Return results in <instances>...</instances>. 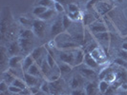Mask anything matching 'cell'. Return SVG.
Returning a JSON list of instances; mask_svg holds the SVG:
<instances>
[{
  "label": "cell",
  "mask_w": 127,
  "mask_h": 95,
  "mask_svg": "<svg viewBox=\"0 0 127 95\" xmlns=\"http://www.w3.org/2000/svg\"><path fill=\"white\" fill-rule=\"evenodd\" d=\"M75 51L74 50H62L59 52V60L60 62L69 64L72 67H75Z\"/></svg>",
  "instance_id": "6da1fadb"
},
{
  "label": "cell",
  "mask_w": 127,
  "mask_h": 95,
  "mask_svg": "<svg viewBox=\"0 0 127 95\" xmlns=\"http://www.w3.org/2000/svg\"><path fill=\"white\" fill-rule=\"evenodd\" d=\"M47 53H48V52L45 50L44 47L35 48V49H33L32 51L31 52V54H32V56L33 57L35 63L37 64L39 67H40L41 64L46 60V55H47Z\"/></svg>",
  "instance_id": "7a4b0ae2"
},
{
  "label": "cell",
  "mask_w": 127,
  "mask_h": 95,
  "mask_svg": "<svg viewBox=\"0 0 127 95\" xmlns=\"http://www.w3.org/2000/svg\"><path fill=\"white\" fill-rule=\"evenodd\" d=\"M45 28H46V25L44 21L41 19H37V20H34L32 23V31L33 32L34 35H36L38 37H42L44 35Z\"/></svg>",
  "instance_id": "3957f363"
},
{
  "label": "cell",
  "mask_w": 127,
  "mask_h": 95,
  "mask_svg": "<svg viewBox=\"0 0 127 95\" xmlns=\"http://www.w3.org/2000/svg\"><path fill=\"white\" fill-rule=\"evenodd\" d=\"M24 81L26 82L27 86L29 88H33V87H36V88H40L41 84L43 83V81L41 80V78H38L35 76H32L29 73L25 72L24 73Z\"/></svg>",
  "instance_id": "277c9868"
},
{
  "label": "cell",
  "mask_w": 127,
  "mask_h": 95,
  "mask_svg": "<svg viewBox=\"0 0 127 95\" xmlns=\"http://www.w3.org/2000/svg\"><path fill=\"white\" fill-rule=\"evenodd\" d=\"M113 8V5L109 1H100L97 2L95 5V9L96 13L100 15H104L107 13H109Z\"/></svg>",
  "instance_id": "5b68a950"
},
{
  "label": "cell",
  "mask_w": 127,
  "mask_h": 95,
  "mask_svg": "<svg viewBox=\"0 0 127 95\" xmlns=\"http://www.w3.org/2000/svg\"><path fill=\"white\" fill-rule=\"evenodd\" d=\"M89 30L93 34L108 32L107 26L105 25L102 21H99V20H95L94 23H92V24L89 26Z\"/></svg>",
  "instance_id": "8992f818"
},
{
  "label": "cell",
  "mask_w": 127,
  "mask_h": 95,
  "mask_svg": "<svg viewBox=\"0 0 127 95\" xmlns=\"http://www.w3.org/2000/svg\"><path fill=\"white\" fill-rule=\"evenodd\" d=\"M79 67V73L86 79H89V80H94L95 78H96V72L95 70L91 69L89 67H87L86 65H80L78 66Z\"/></svg>",
  "instance_id": "52a82bcc"
},
{
  "label": "cell",
  "mask_w": 127,
  "mask_h": 95,
  "mask_svg": "<svg viewBox=\"0 0 127 95\" xmlns=\"http://www.w3.org/2000/svg\"><path fill=\"white\" fill-rule=\"evenodd\" d=\"M64 32L63 25H62V18L57 19L51 27V35L52 36H57L61 32Z\"/></svg>",
  "instance_id": "ba28073f"
},
{
  "label": "cell",
  "mask_w": 127,
  "mask_h": 95,
  "mask_svg": "<svg viewBox=\"0 0 127 95\" xmlns=\"http://www.w3.org/2000/svg\"><path fill=\"white\" fill-rule=\"evenodd\" d=\"M63 82L60 80V78L54 81V82H50V89H51V95H57L60 94L61 91L63 90Z\"/></svg>",
  "instance_id": "9c48e42d"
},
{
  "label": "cell",
  "mask_w": 127,
  "mask_h": 95,
  "mask_svg": "<svg viewBox=\"0 0 127 95\" xmlns=\"http://www.w3.org/2000/svg\"><path fill=\"white\" fill-rule=\"evenodd\" d=\"M83 64L95 70H96V69H98V67H99V64L97 63L95 59L93 58V56L91 55L90 52L85 53V58H84V62H83Z\"/></svg>",
  "instance_id": "30bf717a"
},
{
  "label": "cell",
  "mask_w": 127,
  "mask_h": 95,
  "mask_svg": "<svg viewBox=\"0 0 127 95\" xmlns=\"http://www.w3.org/2000/svg\"><path fill=\"white\" fill-rule=\"evenodd\" d=\"M94 37L98 41V43L100 45H107L110 42V34L108 32H100V33H95L93 34Z\"/></svg>",
  "instance_id": "8fae6325"
},
{
  "label": "cell",
  "mask_w": 127,
  "mask_h": 95,
  "mask_svg": "<svg viewBox=\"0 0 127 95\" xmlns=\"http://www.w3.org/2000/svg\"><path fill=\"white\" fill-rule=\"evenodd\" d=\"M23 56L20 55H14L12 56L9 59V68L12 69H17L18 67L22 66V62H23Z\"/></svg>",
  "instance_id": "7c38bea8"
},
{
  "label": "cell",
  "mask_w": 127,
  "mask_h": 95,
  "mask_svg": "<svg viewBox=\"0 0 127 95\" xmlns=\"http://www.w3.org/2000/svg\"><path fill=\"white\" fill-rule=\"evenodd\" d=\"M90 53H91V55L93 56V58H94L98 64H101V62L104 60V58H105L104 52L102 51V50L99 47H96L95 50H93Z\"/></svg>",
  "instance_id": "4fadbf2b"
},
{
  "label": "cell",
  "mask_w": 127,
  "mask_h": 95,
  "mask_svg": "<svg viewBox=\"0 0 127 95\" xmlns=\"http://www.w3.org/2000/svg\"><path fill=\"white\" fill-rule=\"evenodd\" d=\"M84 58H85V53L84 51L77 48L75 51V67H78L80 65H82L84 62Z\"/></svg>",
  "instance_id": "5bb4252c"
},
{
  "label": "cell",
  "mask_w": 127,
  "mask_h": 95,
  "mask_svg": "<svg viewBox=\"0 0 127 95\" xmlns=\"http://www.w3.org/2000/svg\"><path fill=\"white\" fill-rule=\"evenodd\" d=\"M84 77H83L81 74L79 76L77 75H75L73 76V78H72V80H71L70 82V86L72 89H79V87L80 86H82L83 82H84Z\"/></svg>",
  "instance_id": "9a60e30c"
},
{
  "label": "cell",
  "mask_w": 127,
  "mask_h": 95,
  "mask_svg": "<svg viewBox=\"0 0 127 95\" xmlns=\"http://www.w3.org/2000/svg\"><path fill=\"white\" fill-rule=\"evenodd\" d=\"M27 73L31 74L32 76H35V77H38V78H44V76L42 74V71L40 70V67L38 66L36 63H34L32 67L29 69V70L26 71Z\"/></svg>",
  "instance_id": "2e32d148"
},
{
  "label": "cell",
  "mask_w": 127,
  "mask_h": 95,
  "mask_svg": "<svg viewBox=\"0 0 127 95\" xmlns=\"http://www.w3.org/2000/svg\"><path fill=\"white\" fill-rule=\"evenodd\" d=\"M20 50L21 49H20V46H19L18 42H13V43H11L8 46L7 52H8L9 55H11V57H12L14 56V55H17V53L20 51Z\"/></svg>",
  "instance_id": "e0dca14e"
},
{
  "label": "cell",
  "mask_w": 127,
  "mask_h": 95,
  "mask_svg": "<svg viewBox=\"0 0 127 95\" xmlns=\"http://www.w3.org/2000/svg\"><path fill=\"white\" fill-rule=\"evenodd\" d=\"M34 63H35V61H34L33 57L32 56V54H29V55H27V56L24 58V60H23V62H22L21 68L23 69L24 72H26Z\"/></svg>",
  "instance_id": "ac0fdd59"
},
{
  "label": "cell",
  "mask_w": 127,
  "mask_h": 95,
  "mask_svg": "<svg viewBox=\"0 0 127 95\" xmlns=\"http://www.w3.org/2000/svg\"><path fill=\"white\" fill-rule=\"evenodd\" d=\"M20 49L23 51H29V49L31 48L32 45V39H25V38H20L18 41Z\"/></svg>",
  "instance_id": "d6986e66"
},
{
  "label": "cell",
  "mask_w": 127,
  "mask_h": 95,
  "mask_svg": "<svg viewBox=\"0 0 127 95\" xmlns=\"http://www.w3.org/2000/svg\"><path fill=\"white\" fill-rule=\"evenodd\" d=\"M57 65H58V70H59V72L61 75H66V74L70 73L72 69H73V67L71 65L64 63V62H60Z\"/></svg>",
  "instance_id": "ffe728a7"
},
{
  "label": "cell",
  "mask_w": 127,
  "mask_h": 95,
  "mask_svg": "<svg viewBox=\"0 0 127 95\" xmlns=\"http://www.w3.org/2000/svg\"><path fill=\"white\" fill-rule=\"evenodd\" d=\"M56 13H57V12H56L55 9H48V10H47L43 14H41L38 18L43 20V21H47V20H50L51 18H53V17L56 15Z\"/></svg>",
  "instance_id": "44dd1931"
},
{
  "label": "cell",
  "mask_w": 127,
  "mask_h": 95,
  "mask_svg": "<svg viewBox=\"0 0 127 95\" xmlns=\"http://www.w3.org/2000/svg\"><path fill=\"white\" fill-rule=\"evenodd\" d=\"M2 78H3V81H4V82H6L9 86H11L16 77L13 75L12 72H10V71L8 70V71H5V72L3 73Z\"/></svg>",
  "instance_id": "7402d4cb"
},
{
  "label": "cell",
  "mask_w": 127,
  "mask_h": 95,
  "mask_svg": "<svg viewBox=\"0 0 127 95\" xmlns=\"http://www.w3.org/2000/svg\"><path fill=\"white\" fill-rule=\"evenodd\" d=\"M96 91V86L94 82H89L85 86V93L86 95H95Z\"/></svg>",
  "instance_id": "603a6c76"
},
{
  "label": "cell",
  "mask_w": 127,
  "mask_h": 95,
  "mask_svg": "<svg viewBox=\"0 0 127 95\" xmlns=\"http://www.w3.org/2000/svg\"><path fill=\"white\" fill-rule=\"evenodd\" d=\"M19 36H20V38L32 39V37L34 36V33H33V32L31 31V30L25 29V30H21V31H20V32H19Z\"/></svg>",
  "instance_id": "cb8c5ba5"
},
{
  "label": "cell",
  "mask_w": 127,
  "mask_h": 95,
  "mask_svg": "<svg viewBox=\"0 0 127 95\" xmlns=\"http://www.w3.org/2000/svg\"><path fill=\"white\" fill-rule=\"evenodd\" d=\"M46 61H47V63L49 64V66L51 67L53 70L54 69H58V65H57V63L55 60V57L53 56L51 53H49V52L46 55Z\"/></svg>",
  "instance_id": "d4e9b609"
},
{
  "label": "cell",
  "mask_w": 127,
  "mask_h": 95,
  "mask_svg": "<svg viewBox=\"0 0 127 95\" xmlns=\"http://www.w3.org/2000/svg\"><path fill=\"white\" fill-rule=\"evenodd\" d=\"M55 3L56 1L54 0H39L38 1L39 6H43L47 9H55Z\"/></svg>",
  "instance_id": "484cf974"
},
{
  "label": "cell",
  "mask_w": 127,
  "mask_h": 95,
  "mask_svg": "<svg viewBox=\"0 0 127 95\" xmlns=\"http://www.w3.org/2000/svg\"><path fill=\"white\" fill-rule=\"evenodd\" d=\"M104 80H105L106 82H108L109 84H114V83L117 81V75H116L114 70H110L108 73L106 74Z\"/></svg>",
  "instance_id": "4316f807"
},
{
  "label": "cell",
  "mask_w": 127,
  "mask_h": 95,
  "mask_svg": "<svg viewBox=\"0 0 127 95\" xmlns=\"http://www.w3.org/2000/svg\"><path fill=\"white\" fill-rule=\"evenodd\" d=\"M12 85L17 87V88L21 89H25L26 88H28V86H27L26 82L24 81V79H21V78H15Z\"/></svg>",
  "instance_id": "83f0119b"
},
{
  "label": "cell",
  "mask_w": 127,
  "mask_h": 95,
  "mask_svg": "<svg viewBox=\"0 0 127 95\" xmlns=\"http://www.w3.org/2000/svg\"><path fill=\"white\" fill-rule=\"evenodd\" d=\"M72 23H73V21L71 20L70 17H69L67 14H65V15L62 16V25H63L64 31L69 30V28L72 26Z\"/></svg>",
  "instance_id": "f1b7e54d"
},
{
  "label": "cell",
  "mask_w": 127,
  "mask_h": 95,
  "mask_svg": "<svg viewBox=\"0 0 127 95\" xmlns=\"http://www.w3.org/2000/svg\"><path fill=\"white\" fill-rule=\"evenodd\" d=\"M40 89L42 92H44L46 94L51 95V89H50V82L47 81V80H44L43 83L41 84L40 86Z\"/></svg>",
  "instance_id": "f546056e"
},
{
  "label": "cell",
  "mask_w": 127,
  "mask_h": 95,
  "mask_svg": "<svg viewBox=\"0 0 127 95\" xmlns=\"http://www.w3.org/2000/svg\"><path fill=\"white\" fill-rule=\"evenodd\" d=\"M110 86H111V84H109L108 82H106L105 80H100L99 83H98V85H97V88H98L99 91H100L101 93H104V92L108 89V88Z\"/></svg>",
  "instance_id": "4dcf8cb0"
},
{
  "label": "cell",
  "mask_w": 127,
  "mask_h": 95,
  "mask_svg": "<svg viewBox=\"0 0 127 95\" xmlns=\"http://www.w3.org/2000/svg\"><path fill=\"white\" fill-rule=\"evenodd\" d=\"M83 20V24L86 26H90L92 23H94L96 19L94 18V16L92 14H85L82 17Z\"/></svg>",
  "instance_id": "1f68e13d"
},
{
  "label": "cell",
  "mask_w": 127,
  "mask_h": 95,
  "mask_svg": "<svg viewBox=\"0 0 127 95\" xmlns=\"http://www.w3.org/2000/svg\"><path fill=\"white\" fill-rule=\"evenodd\" d=\"M47 10H48L47 8H45V7H43V6H39V5H37V6L33 9L32 13H33L35 16H38V17H39V16H40L41 14H43Z\"/></svg>",
  "instance_id": "d6a6232c"
},
{
  "label": "cell",
  "mask_w": 127,
  "mask_h": 95,
  "mask_svg": "<svg viewBox=\"0 0 127 95\" xmlns=\"http://www.w3.org/2000/svg\"><path fill=\"white\" fill-rule=\"evenodd\" d=\"M115 65H117L118 67H121L124 70H127V61H125L124 59H122L121 57H118L116 58L114 61Z\"/></svg>",
  "instance_id": "836d02e7"
},
{
  "label": "cell",
  "mask_w": 127,
  "mask_h": 95,
  "mask_svg": "<svg viewBox=\"0 0 127 95\" xmlns=\"http://www.w3.org/2000/svg\"><path fill=\"white\" fill-rule=\"evenodd\" d=\"M8 55V52H7V50H5L4 47H1V51H0V63L3 66L4 65V62H5V59H6V56Z\"/></svg>",
  "instance_id": "e575fe53"
},
{
  "label": "cell",
  "mask_w": 127,
  "mask_h": 95,
  "mask_svg": "<svg viewBox=\"0 0 127 95\" xmlns=\"http://www.w3.org/2000/svg\"><path fill=\"white\" fill-rule=\"evenodd\" d=\"M8 91L10 93H13V94H17V93H20L22 91V89L17 88V87H15V86H13V85H11V86H9Z\"/></svg>",
  "instance_id": "d590c367"
},
{
  "label": "cell",
  "mask_w": 127,
  "mask_h": 95,
  "mask_svg": "<svg viewBox=\"0 0 127 95\" xmlns=\"http://www.w3.org/2000/svg\"><path fill=\"white\" fill-rule=\"evenodd\" d=\"M67 15L70 17V19L72 21H77V20H79V19L81 18L79 12H77V13H68Z\"/></svg>",
  "instance_id": "8d00e7d4"
},
{
  "label": "cell",
  "mask_w": 127,
  "mask_h": 95,
  "mask_svg": "<svg viewBox=\"0 0 127 95\" xmlns=\"http://www.w3.org/2000/svg\"><path fill=\"white\" fill-rule=\"evenodd\" d=\"M117 93V88L115 87L114 85H111L108 88V89L103 93L104 95H116Z\"/></svg>",
  "instance_id": "74e56055"
},
{
  "label": "cell",
  "mask_w": 127,
  "mask_h": 95,
  "mask_svg": "<svg viewBox=\"0 0 127 95\" xmlns=\"http://www.w3.org/2000/svg\"><path fill=\"white\" fill-rule=\"evenodd\" d=\"M111 70H112L111 68H106V69L102 70L101 71L99 72V74H98V78H99V80H104V78H105L106 74H107Z\"/></svg>",
  "instance_id": "f35d334b"
},
{
  "label": "cell",
  "mask_w": 127,
  "mask_h": 95,
  "mask_svg": "<svg viewBox=\"0 0 127 95\" xmlns=\"http://www.w3.org/2000/svg\"><path fill=\"white\" fill-rule=\"evenodd\" d=\"M55 10H56L57 13H64V7L60 2H56L55 3Z\"/></svg>",
  "instance_id": "ab89813d"
},
{
  "label": "cell",
  "mask_w": 127,
  "mask_h": 95,
  "mask_svg": "<svg viewBox=\"0 0 127 95\" xmlns=\"http://www.w3.org/2000/svg\"><path fill=\"white\" fill-rule=\"evenodd\" d=\"M68 11H69V13H77V12H79V9L76 4H69Z\"/></svg>",
  "instance_id": "60d3db41"
},
{
  "label": "cell",
  "mask_w": 127,
  "mask_h": 95,
  "mask_svg": "<svg viewBox=\"0 0 127 95\" xmlns=\"http://www.w3.org/2000/svg\"><path fill=\"white\" fill-rule=\"evenodd\" d=\"M8 89H9V85L2 80V82L0 83V92H6L8 91Z\"/></svg>",
  "instance_id": "b9f144b4"
},
{
  "label": "cell",
  "mask_w": 127,
  "mask_h": 95,
  "mask_svg": "<svg viewBox=\"0 0 127 95\" xmlns=\"http://www.w3.org/2000/svg\"><path fill=\"white\" fill-rule=\"evenodd\" d=\"M20 23L23 24L24 26H30V27H32V23H33V22H31L30 20H28L26 17H21V18H20Z\"/></svg>",
  "instance_id": "7bdbcfd3"
},
{
  "label": "cell",
  "mask_w": 127,
  "mask_h": 95,
  "mask_svg": "<svg viewBox=\"0 0 127 95\" xmlns=\"http://www.w3.org/2000/svg\"><path fill=\"white\" fill-rule=\"evenodd\" d=\"M119 57H121L122 59H124L125 61H127V51L121 50V51L119 52Z\"/></svg>",
  "instance_id": "ee69618b"
},
{
  "label": "cell",
  "mask_w": 127,
  "mask_h": 95,
  "mask_svg": "<svg viewBox=\"0 0 127 95\" xmlns=\"http://www.w3.org/2000/svg\"><path fill=\"white\" fill-rule=\"evenodd\" d=\"M20 94L21 95H32V93L31 89L28 87V88H26L25 89H22V91L20 92Z\"/></svg>",
  "instance_id": "f6af8a7d"
},
{
  "label": "cell",
  "mask_w": 127,
  "mask_h": 95,
  "mask_svg": "<svg viewBox=\"0 0 127 95\" xmlns=\"http://www.w3.org/2000/svg\"><path fill=\"white\" fill-rule=\"evenodd\" d=\"M83 91L79 89H72L71 91V95H83Z\"/></svg>",
  "instance_id": "bcb514c9"
},
{
  "label": "cell",
  "mask_w": 127,
  "mask_h": 95,
  "mask_svg": "<svg viewBox=\"0 0 127 95\" xmlns=\"http://www.w3.org/2000/svg\"><path fill=\"white\" fill-rule=\"evenodd\" d=\"M96 0H89V2L87 3V9H91V7H93V6H95V4L97 3V2H95Z\"/></svg>",
  "instance_id": "7dc6e473"
},
{
  "label": "cell",
  "mask_w": 127,
  "mask_h": 95,
  "mask_svg": "<svg viewBox=\"0 0 127 95\" xmlns=\"http://www.w3.org/2000/svg\"><path fill=\"white\" fill-rule=\"evenodd\" d=\"M121 50H124V51H127V42H124L122 46H121Z\"/></svg>",
  "instance_id": "c3c4849f"
},
{
  "label": "cell",
  "mask_w": 127,
  "mask_h": 95,
  "mask_svg": "<svg viewBox=\"0 0 127 95\" xmlns=\"http://www.w3.org/2000/svg\"><path fill=\"white\" fill-rule=\"evenodd\" d=\"M7 92V91H6ZM6 92H1V93H0V95H8V93H6Z\"/></svg>",
  "instance_id": "681fc988"
},
{
  "label": "cell",
  "mask_w": 127,
  "mask_h": 95,
  "mask_svg": "<svg viewBox=\"0 0 127 95\" xmlns=\"http://www.w3.org/2000/svg\"><path fill=\"white\" fill-rule=\"evenodd\" d=\"M54 1H56V2H60V3H61L63 0H54Z\"/></svg>",
  "instance_id": "f907efd6"
},
{
  "label": "cell",
  "mask_w": 127,
  "mask_h": 95,
  "mask_svg": "<svg viewBox=\"0 0 127 95\" xmlns=\"http://www.w3.org/2000/svg\"><path fill=\"white\" fill-rule=\"evenodd\" d=\"M118 2H120V3H121V2H123V0H117Z\"/></svg>",
  "instance_id": "816d5d0a"
}]
</instances>
